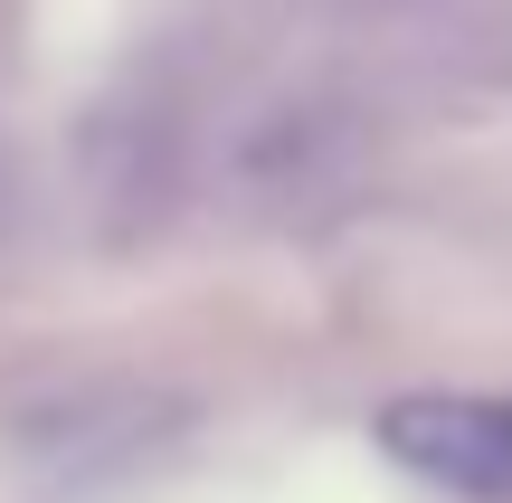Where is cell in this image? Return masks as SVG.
<instances>
[{"label":"cell","instance_id":"6da1fadb","mask_svg":"<svg viewBox=\"0 0 512 503\" xmlns=\"http://www.w3.org/2000/svg\"><path fill=\"white\" fill-rule=\"evenodd\" d=\"M408 475L475 503H512V399H399L380 418Z\"/></svg>","mask_w":512,"mask_h":503},{"label":"cell","instance_id":"7a4b0ae2","mask_svg":"<svg viewBox=\"0 0 512 503\" xmlns=\"http://www.w3.org/2000/svg\"><path fill=\"white\" fill-rule=\"evenodd\" d=\"M0 209H10V162H0Z\"/></svg>","mask_w":512,"mask_h":503}]
</instances>
